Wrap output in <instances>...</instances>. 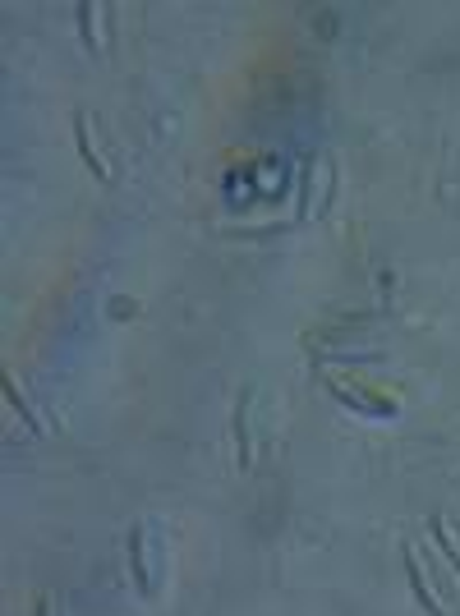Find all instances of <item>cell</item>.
I'll return each mask as SVG.
<instances>
[{
  "label": "cell",
  "mask_w": 460,
  "mask_h": 616,
  "mask_svg": "<svg viewBox=\"0 0 460 616\" xmlns=\"http://www.w3.org/2000/svg\"><path fill=\"white\" fill-rule=\"evenodd\" d=\"M249 410H253V387H244L235 396V469H249V456H253V433H249Z\"/></svg>",
  "instance_id": "obj_1"
},
{
  "label": "cell",
  "mask_w": 460,
  "mask_h": 616,
  "mask_svg": "<svg viewBox=\"0 0 460 616\" xmlns=\"http://www.w3.org/2000/svg\"><path fill=\"white\" fill-rule=\"evenodd\" d=\"M405 575H410V589H414V598L424 603V612H428V616H451V612H447V603H442V598L433 594V584H428V580H424V571H419V552H414V548H405Z\"/></svg>",
  "instance_id": "obj_2"
},
{
  "label": "cell",
  "mask_w": 460,
  "mask_h": 616,
  "mask_svg": "<svg viewBox=\"0 0 460 616\" xmlns=\"http://www.w3.org/2000/svg\"><path fill=\"white\" fill-rule=\"evenodd\" d=\"M129 561H134V584L138 594H152V571H148V525L129 529Z\"/></svg>",
  "instance_id": "obj_3"
},
{
  "label": "cell",
  "mask_w": 460,
  "mask_h": 616,
  "mask_svg": "<svg viewBox=\"0 0 460 616\" xmlns=\"http://www.w3.org/2000/svg\"><path fill=\"white\" fill-rule=\"evenodd\" d=\"M74 138H79V157H83V166H88L92 175L102 184H111V171H106V161L97 157V148H92V134H88V115H74Z\"/></svg>",
  "instance_id": "obj_4"
},
{
  "label": "cell",
  "mask_w": 460,
  "mask_h": 616,
  "mask_svg": "<svg viewBox=\"0 0 460 616\" xmlns=\"http://www.w3.org/2000/svg\"><path fill=\"white\" fill-rule=\"evenodd\" d=\"M97 19H102V5L79 0V23H83V42H88L92 56H102V37H97Z\"/></svg>",
  "instance_id": "obj_5"
},
{
  "label": "cell",
  "mask_w": 460,
  "mask_h": 616,
  "mask_svg": "<svg viewBox=\"0 0 460 616\" xmlns=\"http://www.w3.org/2000/svg\"><path fill=\"white\" fill-rule=\"evenodd\" d=\"M0 382H5V400H10L14 410H19V419H23V423H28V433H42V419H37V414H33V410H28V400H23V396H19V387H14V377H10V373H5V377H0Z\"/></svg>",
  "instance_id": "obj_6"
},
{
  "label": "cell",
  "mask_w": 460,
  "mask_h": 616,
  "mask_svg": "<svg viewBox=\"0 0 460 616\" xmlns=\"http://www.w3.org/2000/svg\"><path fill=\"white\" fill-rule=\"evenodd\" d=\"M428 529H433V543H437V548H442V557H447V566L460 575V543H451V534H447V525H442V520H433V525H428Z\"/></svg>",
  "instance_id": "obj_7"
},
{
  "label": "cell",
  "mask_w": 460,
  "mask_h": 616,
  "mask_svg": "<svg viewBox=\"0 0 460 616\" xmlns=\"http://www.w3.org/2000/svg\"><path fill=\"white\" fill-rule=\"evenodd\" d=\"M309 194H313V157L304 161V175H299V212L295 217H309Z\"/></svg>",
  "instance_id": "obj_8"
},
{
  "label": "cell",
  "mask_w": 460,
  "mask_h": 616,
  "mask_svg": "<svg viewBox=\"0 0 460 616\" xmlns=\"http://www.w3.org/2000/svg\"><path fill=\"white\" fill-rule=\"evenodd\" d=\"M46 607H51V603H46V594H42V598H37V616H46Z\"/></svg>",
  "instance_id": "obj_9"
}]
</instances>
